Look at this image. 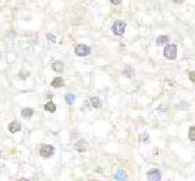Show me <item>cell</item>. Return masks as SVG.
<instances>
[{"label": "cell", "instance_id": "obj_1", "mask_svg": "<svg viewBox=\"0 0 195 181\" xmlns=\"http://www.w3.org/2000/svg\"><path fill=\"white\" fill-rule=\"evenodd\" d=\"M164 56L169 60H174L177 57V46L176 44H169L164 50Z\"/></svg>", "mask_w": 195, "mask_h": 181}, {"label": "cell", "instance_id": "obj_2", "mask_svg": "<svg viewBox=\"0 0 195 181\" xmlns=\"http://www.w3.org/2000/svg\"><path fill=\"white\" fill-rule=\"evenodd\" d=\"M125 29H126V22H124V21H116L112 25V31L116 35H122Z\"/></svg>", "mask_w": 195, "mask_h": 181}, {"label": "cell", "instance_id": "obj_3", "mask_svg": "<svg viewBox=\"0 0 195 181\" xmlns=\"http://www.w3.org/2000/svg\"><path fill=\"white\" fill-rule=\"evenodd\" d=\"M53 146H51V145H42L40 146V150H39V154H40V156L43 158H50L52 154H53Z\"/></svg>", "mask_w": 195, "mask_h": 181}, {"label": "cell", "instance_id": "obj_4", "mask_svg": "<svg viewBox=\"0 0 195 181\" xmlns=\"http://www.w3.org/2000/svg\"><path fill=\"white\" fill-rule=\"evenodd\" d=\"M91 52L90 47L86 44H78L76 47V55L77 56H87Z\"/></svg>", "mask_w": 195, "mask_h": 181}, {"label": "cell", "instance_id": "obj_5", "mask_svg": "<svg viewBox=\"0 0 195 181\" xmlns=\"http://www.w3.org/2000/svg\"><path fill=\"white\" fill-rule=\"evenodd\" d=\"M147 177H148L150 181H160V180H161V172H160L159 169L154 168V169L148 171Z\"/></svg>", "mask_w": 195, "mask_h": 181}, {"label": "cell", "instance_id": "obj_6", "mask_svg": "<svg viewBox=\"0 0 195 181\" xmlns=\"http://www.w3.org/2000/svg\"><path fill=\"white\" fill-rule=\"evenodd\" d=\"M21 130V124L17 123V121H12L9 124V132L11 133H17V132Z\"/></svg>", "mask_w": 195, "mask_h": 181}, {"label": "cell", "instance_id": "obj_7", "mask_svg": "<svg viewBox=\"0 0 195 181\" xmlns=\"http://www.w3.org/2000/svg\"><path fill=\"white\" fill-rule=\"evenodd\" d=\"M126 177H128V175H126V172L124 169H118L116 172V175H115V179L117 181H125Z\"/></svg>", "mask_w": 195, "mask_h": 181}, {"label": "cell", "instance_id": "obj_8", "mask_svg": "<svg viewBox=\"0 0 195 181\" xmlns=\"http://www.w3.org/2000/svg\"><path fill=\"white\" fill-rule=\"evenodd\" d=\"M52 69H53L55 72H57V73H60V72H63V69H64V64L61 61H55L53 64H52Z\"/></svg>", "mask_w": 195, "mask_h": 181}, {"label": "cell", "instance_id": "obj_9", "mask_svg": "<svg viewBox=\"0 0 195 181\" xmlns=\"http://www.w3.org/2000/svg\"><path fill=\"white\" fill-rule=\"evenodd\" d=\"M51 85L53 87H61L64 85V81H63V78H61V77H56V78H53V80H52Z\"/></svg>", "mask_w": 195, "mask_h": 181}, {"label": "cell", "instance_id": "obj_10", "mask_svg": "<svg viewBox=\"0 0 195 181\" xmlns=\"http://www.w3.org/2000/svg\"><path fill=\"white\" fill-rule=\"evenodd\" d=\"M76 149L79 151V153H83V151L87 150V143L84 141H79L77 145H76Z\"/></svg>", "mask_w": 195, "mask_h": 181}, {"label": "cell", "instance_id": "obj_11", "mask_svg": "<svg viewBox=\"0 0 195 181\" xmlns=\"http://www.w3.org/2000/svg\"><path fill=\"white\" fill-rule=\"evenodd\" d=\"M21 115L25 117V119H29V117H31L32 115H34V111H32L31 108H24V110L21 111Z\"/></svg>", "mask_w": 195, "mask_h": 181}, {"label": "cell", "instance_id": "obj_12", "mask_svg": "<svg viewBox=\"0 0 195 181\" xmlns=\"http://www.w3.org/2000/svg\"><path fill=\"white\" fill-rule=\"evenodd\" d=\"M90 103H91V106H92L94 108H99L100 107V100H99V98H96V97H91L90 98Z\"/></svg>", "mask_w": 195, "mask_h": 181}, {"label": "cell", "instance_id": "obj_13", "mask_svg": "<svg viewBox=\"0 0 195 181\" xmlns=\"http://www.w3.org/2000/svg\"><path fill=\"white\" fill-rule=\"evenodd\" d=\"M44 108H46V111H48V112H55V111H56V106H55L53 102H48V103L44 106Z\"/></svg>", "mask_w": 195, "mask_h": 181}, {"label": "cell", "instance_id": "obj_14", "mask_svg": "<svg viewBox=\"0 0 195 181\" xmlns=\"http://www.w3.org/2000/svg\"><path fill=\"white\" fill-rule=\"evenodd\" d=\"M168 41H169V39H168L167 35H161V37H159L157 39H156V43H157L159 46H162V44L167 43Z\"/></svg>", "mask_w": 195, "mask_h": 181}, {"label": "cell", "instance_id": "obj_15", "mask_svg": "<svg viewBox=\"0 0 195 181\" xmlns=\"http://www.w3.org/2000/svg\"><path fill=\"white\" fill-rule=\"evenodd\" d=\"M74 100H76V97H74L73 94H66L65 95V102H66L68 104H73Z\"/></svg>", "mask_w": 195, "mask_h": 181}, {"label": "cell", "instance_id": "obj_16", "mask_svg": "<svg viewBox=\"0 0 195 181\" xmlns=\"http://www.w3.org/2000/svg\"><path fill=\"white\" fill-rule=\"evenodd\" d=\"M188 138L190 141H195V126H191L188 130Z\"/></svg>", "mask_w": 195, "mask_h": 181}, {"label": "cell", "instance_id": "obj_17", "mask_svg": "<svg viewBox=\"0 0 195 181\" xmlns=\"http://www.w3.org/2000/svg\"><path fill=\"white\" fill-rule=\"evenodd\" d=\"M131 73H133V69L131 68H126L124 69V76H128V77H131Z\"/></svg>", "mask_w": 195, "mask_h": 181}, {"label": "cell", "instance_id": "obj_18", "mask_svg": "<svg viewBox=\"0 0 195 181\" xmlns=\"http://www.w3.org/2000/svg\"><path fill=\"white\" fill-rule=\"evenodd\" d=\"M148 141H150V137H148V134H147V133L142 134V137H141V142H148Z\"/></svg>", "mask_w": 195, "mask_h": 181}, {"label": "cell", "instance_id": "obj_19", "mask_svg": "<svg viewBox=\"0 0 195 181\" xmlns=\"http://www.w3.org/2000/svg\"><path fill=\"white\" fill-rule=\"evenodd\" d=\"M188 78H190L191 82H195V71H193V72H190V73H188Z\"/></svg>", "mask_w": 195, "mask_h": 181}, {"label": "cell", "instance_id": "obj_20", "mask_svg": "<svg viewBox=\"0 0 195 181\" xmlns=\"http://www.w3.org/2000/svg\"><path fill=\"white\" fill-rule=\"evenodd\" d=\"M47 39L50 42H52V43H53L55 41H56V38H55V35H52V34H47Z\"/></svg>", "mask_w": 195, "mask_h": 181}, {"label": "cell", "instance_id": "obj_21", "mask_svg": "<svg viewBox=\"0 0 195 181\" xmlns=\"http://www.w3.org/2000/svg\"><path fill=\"white\" fill-rule=\"evenodd\" d=\"M110 3H112V4H115V5H118L120 3H121V0H110Z\"/></svg>", "mask_w": 195, "mask_h": 181}, {"label": "cell", "instance_id": "obj_22", "mask_svg": "<svg viewBox=\"0 0 195 181\" xmlns=\"http://www.w3.org/2000/svg\"><path fill=\"white\" fill-rule=\"evenodd\" d=\"M173 1H174V3H182L183 0H173Z\"/></svg>", "mask_w": 195, "mask_h": 181}, {"label": "cell", "instance_id": "obj_23", "mask_svg": "<svg viewBox=\"0 0 195 181\" xmlns=\"http://www.w3.org/2000/svg\"><path fill=\"white\" fill-rule=\"evenodd\" d=\"M18 181H29V180H27V179H20Z\"/></svg>", "mask_w": 195, "mask_h": 181}, {"label": "cell", "instance_id": "obj_24", "mask_svg": "<svg viewBox=\"0 0 195 181\" xmlns=\"http://www.w3.org/2000/svg\"><path fill=\"white\" fill-rule=\"evenodd\" d=\"M91 181H98V180H91Z\"/></svg>", "mask_w": 195, "mask_h": 181}]
</instances>
